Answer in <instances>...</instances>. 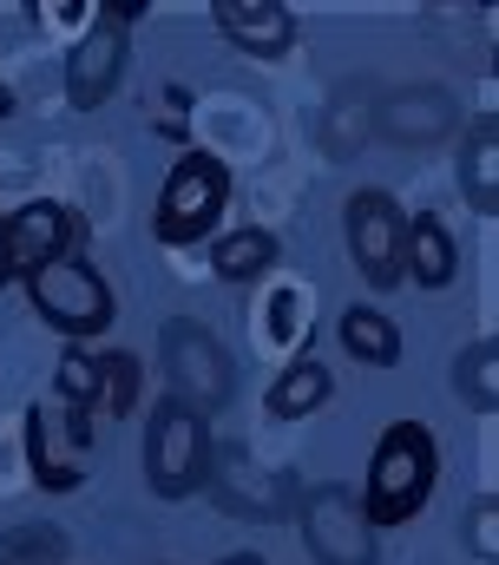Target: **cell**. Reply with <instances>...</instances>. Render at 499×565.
<instances>
[{"label":"cell","mask_w":499,"mask_h":565,"mask_svg":"<svg viewBox=\"0 0 499 565\" xmlns=\"http://www.w3.org/2000/svg\"><path fill=\"white\" fill-rule=\"evenodd\" d=\"M434 480H440L434 434L421 422H387L381 440H374V454H369V480H362V493H355V500H362V520H369L374 533L407 526V520L427 507Z\"/></svg>","instance_id":"1"},{"label":"cell","mask_w":499,"mask_h":565,"mask_svg":"<svg viewBox=\"0 0 499 565\" xmlns=\"http://www.w3.org/2000/svg\"><path fill=\"white\" fill-rule=\"evenodd\" d=\"M26 289V302H33V316L46 322V329H60L66 342H93V335H106L113 329V282L99 277V264L86 257V250H73V257H60V264H46V270H33V277H20Z\"/></svg>","instance_id":"2"},{"label":"cell","mask_w":499,"mask_h":565,"mask_svg":"<svg viewBox=\"0 0 499 565\" xmlns=\"http://www.w3.org/2000/svg\"><path fill=\"white\" fill-rule=\"evenodd\" d=\"M224 198H231V171L211 158V151H184L164 184H158V204H151V237L164 250H191L198 237L217 231L224 217Z\"/></svg>","instance_id":"3"},{"label":"cell","mask_w":499,"mask_h":565,"mask_svg":"<svg viewBox=\"0 0 499 565\" xmlns=\"http://www.w3.org/2000/svg\"><path fill=\"white\" fill-rule=\"evenodd\" d=\"M204 473H211V422L164 395L145 422V487L158 500H191Z\"/></svg>","instance_id":"4"},{"label":"cell","mask_w":499,"mask_h":565,"mask_svg":"<svg viewBox=\"0 0 499 565\" xmlns=\"http://www.w3.org/2000/svg\"><path fill=\"white\" fill-rule=\"evenodd\" d=\"M158 369H164V388H171V402H184L191 415H217L224 402H231V355H224V342L211 335V329H198L191 316H171L164 329H158Z\"/></svg>","instance_id":"5"},{"label":"cell","mask_w":499,"mask_h":565,"mask_svg":"<svg viewBox=\"0 0 499 565\" xmlns=\"http://www.w3.org/2000/svg\"><path fill=\"white\" fill-rule=\"evenodd\" d=\"M93 434L99 427L60 402H33L20 415V467L26 480H40L46 493H73L86 480V454H93Z\"/></svg>","instance_id":"6"},{"label":"cell","mask_w":499,"mask_h":565,"mask_svg":"<svg viewBox=\"0 0 499 565\" xmlns=\"http://www.w3.org/2000/svg\"><path fill=\"white\" fill-rule=\"evenodd\" d=\"M302 520V546L316 553V565H374L381 559V533L362 520V500L342 480H316L296 500Z\"/></svg>","instance_id":"7"},{"label":"cell","mask_w":499,"mask_h":565,"mask_svg":"<svg viewBox=\"0 0 499 565\" xmlns=\"http://www.w3.org/2000/svg\"><path fill=\"white\" fill-rule=\"evenodd\" d=\"M79 237H86L79 211H66V204H53V198H33V204L7 211V231H0L7 277H33V270H46V264L73 257V250H79Z\"/></svg>","instance_id":"8"},{"label":"cell","mask_w":499,"mask_h":565,"mask_svg":"<svg viewBox=\"0 0 499 565\" xmlns=\"http://www.w3.org/2000/svg\"><path fill=\"white\" fill-rule=\"evenodd\" d=\"M204 487H211V500L224 507V513H237V520H276V513H289V480L269 467V460H256L250 447H211V473H204Z\"/></svg>","instance_id":"9"},{"label":"cell","mask_w":499,"mask_h":565,"mask_svg":"<svg viewBox=\"0 0 499 565\" xmlns=\"http://www.w3.org/2000/svg\"><path fill=\"white\" fill-rule=\"evenodd\" d=\"M342 217H349L342 231H349V257H355V270H362L374 289H394V282H401V231H407L401 204H394L387 191H355Z\"/></svg>","instance_id":"10"},{"label":"cell","mask_w":499,"mask_h":565,"mask_svg":"<svg viewBox=\"0 0 499 565\" xmlns=\"http://www.w3.org/2000/svg\"><path fill=\"white\" fill-rule=\"evenodd\" d=\"M125 53H131V26L106 20V13H93L79 26V40L66 46V99L79 113H93V106L113 99V86H119V73H125Z\"/></svg>","instance_id":"11"},{"label":"cell","mask_w":499,"mask_h":565,"mask_svg":"<svg viewBox=\"0 0 499 565\" xmlns=\"http://www.w3.org/2000/svg\"><path fill=\"white\" fill-rule=\"evenodd\" d=\"M211 20H217V33L237 53H250V60H283L296 46V13L283 0H217Z\"/></svg>","instance_id":"12"},{"label":"cell","mask_w":499,"mask_h":565,"mask_svg":"<svg viewBox=\"0 0 499 565\" xmlns=\"http://www.w3.org/2000/svg\"><path fill=\"white\" fill-rule=\"evenodd\" d=\"M401 277H414L421 289H447V282L460 277V244H454V231L440 224V217H407V231H401Z\"/></svg>","instance_id":"13"},{"label":"cell","mask_w":499,"mask_h":565,"mask_svg":"<svg viewBox=\"0 0 499 565\" xmlns=\"http://www.w3.org/2000/svg\"><path fill=\"white\" fill-rule=\"evenodd\" d=\"M460 198L474 204V217H499V119L480 113L460 139Z\"/></svg>","instance_id":"14"},{"label":"cell","mask_w":499,"mask_h":565,"mask_svg":"<svg viewBox=\"0 0 499 565\" xmlns=\"http://www.w3.org/2000/svg\"><path fill=\"white\" fill-rule=\"evenodd\" d=\"M381 132L387 139H407V145H427V139H447L454 132V99L440 86H407L381 106Z\"/></svg>","instance_id":"15"},{"label":"cell","mask_w":499,"mask_h":565,"mask_svg":"<svg viewBox=\"0 0 499 565\" xmlns=\"http://www.w3.org/2000/svg\"><path fill=\"white\" fill-rule=\"evenodd\" d=\"M329 388H336V375H329L316 355H289V362L276 369V382H269L263 408H269L276 422H302V415H316V408L329 402Z\"/></svg>","instance_id":"16"},{"label":"cell","mask_w":499,"mask_h":565,"mask_svg":"<svg viewBox=\"0 0 499 565\" xmlns=\"http://www.w3.org/2000/svg\"><path fill=\"white\" fill-rule=\"evenodd\" d=\"M276 270V237L263 224H237L224 237H211V277L224 282H263Z\"/></svg>","instance_id":"17"},{"label":"cell","mask_w":499,"mask_h":565,"mask_svg":"<svg viewBox=\"0 0 499 565\" xmlns=\"http://www.w3.org/2000/svg\"><path fill=\"white\" fill-rule=\"evenodd\" d=\"M309 282H276L269 289V309H263V342L276 355H302L309 349Z\"/></svg>","instance_id":"18"},{"label":"cell","mask_w":499,"mask_h":565,"mask_svg":"<svg viewBox=\"0 0 499 565\" xmlns=\"http://www.w3.org/2000/svg\"><path fill=\"white\" fill-rule=\"evenodd\" d=\"M336 335H342V349H349L355 362H369V369H394V362H401V329H394V316H381V309H342Z\"/></svg>","instance_id":"19"},{"label":"cell","mask_w":499,"mask_h":565,"mask_svg":"<svg viewBox=\"0 0 499 565\" xmlns=\"http://www.w3.org/2000/svg\"><path fill=\"white\" fill-rule=\"evenodd\" d=\"M454 395H460L474 415H493L499 408V342L493 335H474V342L454 355Z\"/></svg>","instance_id":"20"},{"label":"cell","mask_w":499,"mask_h":565,"mask_svg":"<svg viewBox=\"0 0 499 565\" xmlns=\"http://www.w3.org/2000/svg\"><path fill=\"white\" fill-rule=\"evenodd\" d=\"M53 402L73 408V415H86V422H99V355H93L86 342H66V355H60V382H53Z\"/></svg>","instance_id":"21"},{"label":"cell","mask_w":499,"mask_h":565,"mask_svg":"<svg viewBox=\"0 0 499 565\" xmlns=\"http://www.w3.org/2000/svg\"><path fill=\"white\" fill-rule=\"evenodd\" d=\"M138 388H145V375H138V362L131 355H99V422H119L138 408Z\"/></svg>","instance_id":"22"},{"label":"cell","mask_w":499,"mask_h":565,"mask_svg":"<svg viewBox=\"0 0 499 565\" xmlns=\"http://www.w3.org/2000/svg\"><path fill=\"white\" fill-rule=\"evenodd\" d=\"M0 565H60V526H13L0 540Z\"/></svg>","instance_id":"23"},{"label":"cell","mask_w":499,"mask_h":565,"mask_svg":"<svg viewBox=\"0 0 499 565\" xmlns=\"http://www.w3.org/2000/svg\"><path fill=\"white\" fill-rule=\"evenodd\" d=\"M467 546H474L487 565L499 559V500L493 493H480V500L467 507Z\"/></svg>","instance_id":"24"},{"label":"cell","mask_w":499,"mask_h":565,"mask_svg":"<svg viewBox=\"0 0 499 565\" xmlns=\"http://www.w3.org/2000/svg\"><path fill=\"white\" fill-rule=\"evenodd\" d=\"M217 565H263L256 553H231V559H217Z\"/></svg>","instance_id":"25"},{"label":"cell","mask_w":499,"mask_h":565,"mask_svg":"<svg viewBox=\"0 0 499 565\" xmlns=\"http://www.w3.org/2000/svg\"><path fill=\"white\" fill-rule=\"evenodd\" d=\"M0 231H7V211H0ZM0 282H13L7 277V250H0Z\"/></svg>","instance_id":"26"}]
</instances>
